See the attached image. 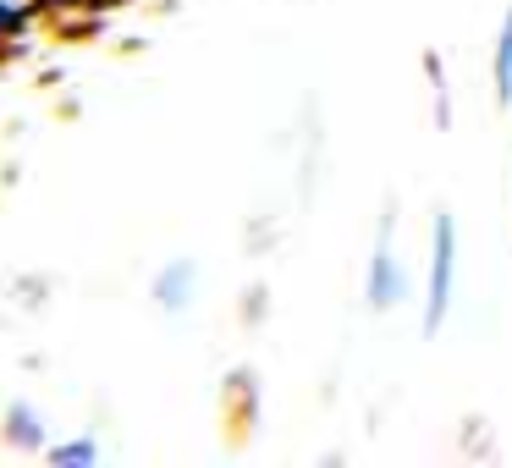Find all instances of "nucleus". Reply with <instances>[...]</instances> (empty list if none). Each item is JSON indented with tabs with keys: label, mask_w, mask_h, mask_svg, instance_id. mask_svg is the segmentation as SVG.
Wrapping results in <instances>:
<instances>
[{
	"label": "nucleus",
	"mask_w": 512,
	"mask_h": 468,
	"mask_svg": "<svg viewBox=\"0 0 512 468\" xmlns=\"http://www.w3.org/2000/svg\"><path fill=\"white\" fill-rule=\"evenodd\" d=\"M6 435H12L17 446H28V452H39V446H45V419H39L28 402H12V408H6Z\"/></svg>",
	"instance_id": "obj_4"
},
{
	"label": "nucleus",
	"mask_w": 512,
	"mask_h": 468,
	"mask_svg": "<svg viewBox=\"0 0 512 468\" xmlns=\"http://www.w3.org/2000/svg\"><path fill=\"white\" fill-rule=\"evenodd\" d=\"M50 463H100V441H94V435L61 441V446H50Z\"/></svg>",
	"instance_id": "obj_7"
},
{
	"label": "nucleus",
	"mask_w": 512,
	"mask_h": 468,
	"mask_svg": "<svg viewBox=\"0 0 512 468\" xmlns=\"http://www.w3.org/2000/svg\"><path fill=\"white\" fill-rule=\"evenodd\" d=\"M496 105H501V111L512 105V12H507L501 39H496Z\"/></svg>",
	"instance_id": "obj_5"
},
{
	"label": "nucleus",
	"mask_w": 512,
	"mask_h": 468,
	"mask_svg": "<svg viewBox=\"0 0 512 468\" xmlns=\"http://www.w3.org/2000/svg\"><path fill=\"white\" fill-rule=\"evenodd\" d=\"M259 314H265V287L248 292V320H259Z\"/></svg>",
	"instance_id": "obj_8"
},
{
	"label": "nucleus",
	"mask_w": 512,
	"mask_h": 468,
	"mask_svg": "<svg viewBox=\"0 0 512 468\" xmlns=\"http://www.w3.org/2000/svg\"><path fill=\"white\" fill-rule=\"evenodd\" d=\"M452 270H457V226L452 215H435V248H430V303H424V336H435L452 309Z\"/></svg>",
	"instance_id": "obj_1"
},
{
	"label": "nucleus",
	"mask_w": 512,
	"mask_h": 468,
	"mask_svg": "<svg viewBox=\"0 0 512 468\" xmlns=\"http://www.w3.org/2000/svg\"><path fill=\"white\" fill-rule=\"evenodd\" d=\"M386 237H391V215L380 221V248L369 254V281H364V298H369V309H380L386 314L391 303L408 292V276H402V265H397V254L386 248Z\"/></svg>",
	"instance_id": "obj_2"
},
{
	"label": "nucleus",
	"mask_w": 512,
	"mask_h": 468,
	"mask_svg": "<svg viewBox=\"0 0 512 468\" xmlns=\"http://www.w3.org/2000/svg\"><path fill=\"white\" fill-rule=\"evenodd\" d=\"M193 292H199V265H193L188 254L171 259V265H160V276H155V303H160L166 314H188Z\"/></svg>",
	"instance_id": "obj_3"
},
{
	"label": "nucleus",
	"mask_w": 512,
	"mask_h": 468,
	"mask_svg": "<svg viewBox=\"0 0 512 468\" xmlns=\"http://www.w3.org/2000/svg\"><path fill=\"white\" fill-rule=\"evenodd\" d=\"M424 72H430V89H435V127H452V94H446V67H441V56H424Z\"/></svg>",
	"instance_id": "obj_6"
}]
</instances>
